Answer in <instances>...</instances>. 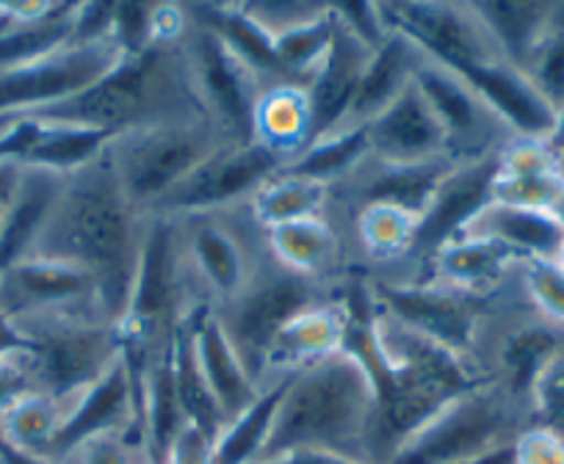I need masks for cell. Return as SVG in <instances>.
Instances as JSON below:
<instances>
[{
	"label": "cell",
	"instance_id": "obj_19",
	"mask_svg": "<svg viewBox=\"0 0 564 464\" xmlns=\"http://www.w3.org/2000/svg\"><path fill=\"white\" fill-rule=\"evenodd\" d=\"M562 345L564 329L542 321L525 301L498 323L490 352H487V374L518 401L531 407L536 379Z\"/></svg>",
	"mask_w": 564,
	"mask_h": 464
},
{
	"label": "cell",
	"instance_id": "obj_51",
	"mask_svg": "<svg viewBox=\"0 0 564 464\" xmlns=\"http://www.w3.org/2000/svg\"><path fill=\"white\" fill-rule=\"evenodd\" d=\"M166 464H214V442L188 426V429L177 437Z\"/></svg>",
	"mask_w": 564,
	"mask_h": 464
},
{
	"label": "cell",
	"instance_id": "obj_1",
	"mask_svg": "<svg viewBox=\"0 0 564 464\" xmlns=\"http://www.w3.org/2000/svg\"><path fill=\"white\" fill-rule=\"evenodd\" d=\"M144 224L148 216L130 205L106 161L97 158L64 177L56 208L31 257L73 263L89 272L108 318L119 323L128 310Z\"/></svg>",
	"mask_w": 564,
	"mask_h": 464
},
{
	"label": "cell",
	"instance_id": "obj_26",
	"mask_svg": "<svg viewBox=\"0 0 564 464\" xmlns=\"http://www.w3.org/2000/svg\"><path fill=\"white\" fill-rule=\"evenodd\" d=\"M371 47L357 40L338 18H335V36L327 58L316 69L313 80L307 84V100L313 113V142L327 133L338 131L346 122L357 89H360L362 73L371 58ZM311 142V144H313Z\"/></svg>",
	"mask_w": 564,
	"mask_h": 464
},
{
	"label": "cell",
	"instance_id": "obj_47",
	"mask_svg": "<svg viewBox=\"0 0 564 464\" xmlns=\"http://www.w3.org/2000/svg\"><path fill=\"white\" fill-rule=\"evenodd\" d=\"M153 9L155 3H113L111 40L122 56H139L155 45Z\"/></svg>",
	"mask_w": 564,
	"mask_h": 464
},
{
	"label": "cell",
	"instance_id": "obj_24",
	"mask_svg": "<svg viewBox=\"0 0 564 464\" xmlns=\"http://www.w3.org/2000/svg\"><path fill=\"white\" fill-rule=\"evenodd\" d=\"M459 78L490 106V111L509 128L514 139L545 142L556 122V111L547 106V100L536 91L523 69L514 67L507 58H496V62L468 69Z\"/></svg>",
	"mask_w": 564,
	"mask_h": 464
},
{
	"label": "cell",
	"instance_id": "obj_36",
	"mask_svg": "<svg viewBox=\"0 0 564 464\" xmlns=\"http://www.w3.org/2000/svg\"><path fill=\"white\" fill-rule=\"evenodd\" d=\"M67 409L69 401H58L47 393H31L0 418V442L25 456L51 459Z\"/></svg>",
	"mask_w": 564,
	"mask_h": 464
},
{
	"label": "cell",
	"instance_id": "obj_43",
	"mask_svg": "<svg viewBox=\"0 0 564 464\" xmlns=\"http://www.w3.org/2000/svg\"><path fill=\"white\" fill-rule=\"evenodd\" d=\"M523 299L542 321L564 329V272L553 257H525L518 266Z\"/></svg>",
	"mask_w": 564,
	"mask_h": 464
},
{
	"label": "cell",
	"instance_id": "obj_14",
	"mask_svg": "<svg viewBox=\"0 0 564 464\" xmlns=\"http://www.w3.org/2000/svg\"><path fill=\"white\" fill-rule=\"evenodd\" d=\"M0 316L12 327L53 318H102L111 321L102 307L95 277L73 263L29 257L0 272Z\"/></svg>",
	"mask_w": 564,
	"mask_h": 464
},
{
	"label": "cell",
	"instance_id": "obj_46",
	"mask_svg": "<svg viewBox=\"0 0 564 464\" xmlns=\"http://www.w3.org/2000/svg\"><path fill=\"white\" fill-rule=\"evenodd\" d=\"M47 462V459H45ZM148 453L139 442L124 431H111V434L91 437L80 445L69 448L62 456L51 459V464H144Z\"/></svg>",
	"mask_w": 564,
	"mask_h": 464
},
{
	"label": "cell",
	"instance_id": "obj_7",
	"mask_svg": "<svg viewBox=\"0 0 564 464\" xmlns=\"http://www.w3.org/2000/svg\"><path fill=\"white\" fill-rule=\"evenodd\" d=\"M534 423L529 404L518 401L496 379L474 387L441 409L399 448L390 464H463L514 445Z\"/></svg>",
	"mask_w": 564,
	"mask_h": 464
},
{
	"label": "cell",
	"instance_id": "obj_55",
	"mask_svg": "<svg viewBox=\"0 0 564 464\" xmlns=\"http://www.w3.org/2000/svg\"><path fill=\"white\" fill-rule=\"evenodd\" d=\"M545 147L551 150L553 158H556L558 166L564 169V108H558L556 111V122H553L551 133H547Z\"/></svg>",
	"mask_w": 564,
	"mask_h": 464
},
{
	"label": "cell",
	"instance_id": "obj_25",
	"mask_svg": "<svg viewBox=\"0 0 564 464\" xmlns=\"http://www.w3.org/2000/svg\"><path fill=\"white\" fill-rule=\"evenodd\" d=\"M520 261L525 257L514 255L498 241L481 239V235H459L426 261L417 279L430 277L465 294L492 296L507 290L518 279Z\"/></svg>",
	"mask_w": 564,
	"mask_h": 464
},
{
	"label": "cell",
	"instance_id": "obj_34",
	"mask_svg": "<svg viewBox=\"0 0 564 464\" xmlns=\"http://www.w3.org/2000/svg\"><path fill=\"white\" fill-rule=\"evenodd\" d=\"M476 14L501 56L523 69L531 53L551 29L553 3H534V0H474Z\"/></svg>",
	"mask_w": 564,
	"mask_h": 464
},
{
	"label": "cell",
	"instance_id": "obj_44",
	"mask_svg": "<svg viewBox=\"0 0 564 464\" xmlns=\"http://www.w3.org/2000/svg\"><path fill=\"white\" fill-rule=\"evenodd\" d=\"M523 73L553 111L564 108V29H547Z\"/></svg>",
	"mask_w": 564,
	"mask_h": 464
},
{
	"label": "cell",
	"instance_id": "obj_28",
	"mask_svg": "<svg viewBox=\"0 0 564 464\" xmlns=\"http://www.w3.org/2000/svg\"><path fill=\"white\" fill-rule=\"evenodd\" d=\"M564 188V169L553 158L545 142L512 139L498 153L496 180H492V202L512 208L547 210Z\"/></svg>",
	"mask_w": 564,
	"mask_h": 464
},
{
	"label": "cell",
	"instance_id": "obj_39",
	"mask_svg": "<svg viewBox=\"0 0 564 464\" xmlns=\"http://www.w3.org/2000/svg\"><path fill=\"white\" fill-rule=\"evenodd\" d=\"M172 376H175L177 401H181L188 426L214 442L225 429V418H221L219 404H216L214 393H210L208 382L199 371L188 323L172 340Z\"/></svg>",
	"mask_w": 564,
	"mask_h": 464
},
{
	"label": "cell",
	"instance_id": "obj_30",
	"mask_svg": "<svg viewBox=\"0 0 564 464\" xmlns=\"http://www.w3.org/2000/svg\"><path fill=\"white\" fill-rule=\"evenodd\" d=\"M423 62H426V56L404 34L390 31L388 40L368 58L360 89H357L355 102H351L346 122L340 128H366L368 122L377 120L390 102L399 100L415 84V75Z\"/></svg>",
	"mask_w": 564,
	"mask_h": 464
},
{
	"label": "cell",
	"instance_id": "obj_22",
	"mask_svg": "<svg viewBox=\"0 0 564 464\" xmlns=\"http://www.w3.org/2000/svg\"><path fill=\"white\" fill-rule=\"evenodd\" d=\"M111 431H124L141 445L139 423H135V390L124 360H119L106 376H100L95 385H89L69 401L67 418L58 431L51 459L62 456L69 448L80 445L91 437L111 434Z\"/></svg>",
	"mask_w": 564,
	"mask_h": 464
},
{
	"label": "cell",
	"instance_id": "obj_4",
	"mask_svg": "<svg viewBox=\"0 0 564 464\" xmlns=\"http://www.w3.org/2000/svg\"><path fill=\"white\" fill-rule=\"evenodd\" d=\"M203 307L208 305L194 285L177 221L164 213H150L128 310L119 321L122 360L130 376L144 374Z\"/></svg>",
	"mask_w": 564,
	"mask_h": 464
},
{
	"label": "cell",
	"instance_id": "obj_42",
	"mask_svg": "<svg viewBox=\"0 0 564 464\" xmlns=\"http://www.w3.org/2000/svg\"><path fill=\"white\" fill-rule=\"evenodd\" d=\"M335 36V12L329 3L327 12L316 18L313 23L300 25V29L289 31L274 40V51L285 73L294 78V84L307 86L327 58L329 47H333Z\"/></svg>",
	"mask_w": 564,
	"mask_h": 464
},
{
	"label": "cell",
	"instance_id": "obj_3",
	"mask_svg": "<svg viewBox=\"0 0 564 464\" xmlns=\"http://www.w3.org/2000/svg\"><path fill=\"white\" fill-rule=\"evenodd\" d=\"M205 117L188 80L181 42L153 45L139 56H124L91 89L67 102L25 117L56 125H78L91 131L117 133L166 120Z\"/></svg>",
	"mask_w": 564,
	"mask_h": 464
},
{
	"label": "cell",
	"instance_id": "obj_38",
	"mask_svg": "<svg viewBox=\"0 0 564 464\" xmlns=\"http://www.w3.org/2000/svg\"><path fill=\"white\" fill-rule=\"evenodd\" d=\"M285 382L289 379L265 385L260 396L221 429V434L214 440V464H258L265 440H269Z\"/></svg>",
	"mask_w": 564,
	"mask_h": 464
},
{
	"label": "cell",
	"instance_id": "obj_2",
	"mask_svg": "<svg viewBox=\"0 0 564 464\" xmlns=\"http://www.w3.org/2000/svg\"><path fill=\"white\" fill-rule=\"evenodd\" d=\"M377 382L357 354L340 352L289 376L258 464L291 453H338L373 464Z\"/></svg>",
	"mask_w": 564,
	"mask_h": 464
},
{
	"label": "cell",
	"instance_id": "obj_20",
	"mask_svg": "<svg viewBox=\"0 0 564 464\" xmlns=\"http://www.w3.org/2000/svg\"><path fill=\"white\" fill-rule=\"evenodd\" d=\"M265 246L280 266L318 283H338L346 274L360 272L351 250L349 227L333 210L271 227L265 230Z\"/></svg>",
	"mask_w": 564,
	"mask_h": 464
},
{
	"label": "cell",
	"instance_id": "obj_6",
	"mask_svg": "<svg viewBox=\"0 0 564 464\" xmlns=\"http://www.w3.org/2000/svg\"><path fill=\"white\" fill-rule=\"evenodd\" d=\"M227 142L205 117L166 120L111 136L102 161L124 197L144 216L153 213L203 161Z\"/></svg>",
	"mask_w": 564,
	"mask_h": 464
},
{
	"label": "cell",
	"instance_id": "obj_48",
	"mask_svg": "<svg viewBox=\"0 0 564 464\" xmlns=\"http://www.w3.org/2000/svg\"><path fill=\"white\" fill-rule=\"evenodd\" d=\"M531 415L534 423L551 426L564 434V345L553 354L531 393Z\"/></svg>",
	"mask_w": 564,
	"mask_h": 464
},
{
	"label": "cell",
	"instance_id": "obj_12",
	"mask_svg": "<svg viewBox=\"0 0 564 464\" xmlns=\"http://www.w3.org/2000/svg\"><path fill=\"white\" fill-rule=\"evenodd\" d=\"M181 51L186 58L192 91L205 120L214 122L227 142H254V108L265 91L258 75L194 18L181 40Z\"/></svg>",
	"mask_w": 564,
	"mask_h": 464
},
{
	"label": "cell",
	"instance_id": "obj_18",
	"mask_svg": "<svg viewBox=\"0 0 564 464\" xmlns=\"http://www.w3.org/2000/svg\"><path fill=\"white\" fill-rule=\"evenodd\" d=\"M454 166L457 164L448 158L412 166L368 158L349 180L333 188V213L349 227V216L355 210L366 208V205H393V208L415 213L421 219Z\"/></svg>",
	"mask_w": 564,
	"mask_h": 464
},
{
	"label": "cell",
	"instance_id": "obj_64",
	"mask_svg": "<svg viewBox=\"0 0 564 464\" xmlns=\"http://www.w3.org/2000/svg\"><path fill=\"white\" fill-rule=\"evenodd\" d=\"M0 464H3V456H0Z\"/></svg>",
	"mask_w": 564,
	"mask_h": 464
},
{
	"label": "cell",
	"instance_id": "obj_41",
	"mask_svg": "<svg viewBox=\"0 0 564 464\" xmlns=\"http://www.w3.org/2000/svg\"><path fill=\"white\" fill-rule=\"evenodd\" d=\"M78 3H56L51 14L31 23H14L0 31V69L34 62L73 36V18Z\"/></svg>",
	"mask_w": 564,
	"mask_h": 464
},
{
	"label": "cell",
	"instance_id": "obj_61",
	"mask_svg": "<svg viewBox=\"0 0 564 464\" xmlns=\"http://www.w3.org/2000/svg\"><path fill=\"white\" fill-rule=\"evenodd\" d=\"M553 261H556V266L564 272V241H562V246H558L556 255H553Z\"/></svg>",
	"mask_w": 564,
	"mask_h": 464
},
{
	"label": "cell",
	"instance_id": "obj_31",
	"mask_svg": "<svg viewBox=\"0 0 564 464\" xmlns=\"http://www.w3.org/2000/svg\"><path fill=\"white\" fill-rule=\"evenodd\" d=\"M188 14L203 29L219 36L263 84V89L282 84H294L285 67L280 64L274 51V40L249 18L241 3H186Z\"/></svg>",
	"mask_w": 564,
	"mask_h": 464
},
{
	"label": "cell",
	"instance_id": "obj_56",
	"mask_svg": "<svg viewBox=\"0 0 564 464\" xmlns=\"http://www.w3.org/2000/svg\"><path fill=\"white\" fill-rule=\"evenodd\" d=\"M18 345H25V340L20 338V332L7 321V318L0 316V354L9 352V349H18Z\"/></svg>",
	"mask_w": 564,
	"mask_h": 464
},
{
	"label": "cell",
	"instance_id": "obj_62",
	"mask_svg": "<svg viewBox=\"0 0 564 464\" xmlns=\"http://www.w3.org/2000/svg\"><path fill=\"white\" fill-rule=\"evenodd\" d=\"M0 31H3V18H0Z\"/></svg>",
	"mask_w": 564,
	"mask_h": 464
},
{
	"label": "cell",
	"instance_id": "obj_10",
	"mask_svg": "<svg viewBox=\"0 0 564 464\" xmlns=\"http://www.w3.org/2000/svg\"><path fill=\"white\" fill-rule=\"evenodd\" d=\"M34 360L40 393L73 401L122 360L119 323L102 318H53L14 327Z\"/></svg>",
	"mask_w": 564,
	"mask_h": 464
},
{
	"label": "cell",
	"instance_id": "obj_49",
	"mask_svg": "<svg viewBox=\"0 0 564 464\" xmlns=\"http://www.w3.org/2000/svg\"><path fill=\"white\" fill-rule=\"evenodd\" d=\"M31 393H40V385H36L29 345H18L0 354V418Z\"/></svg>",
	"mask_w": 564,
	"mask_h": 464
},
{
	"label": "cell",
	"instance_id": "obj_16",
	"mask_svg": "<svg viewBox=\"0 0 564 464\" xmlns=\"http://www.w3.org/2000/svg\"><path fill=\"white\" fill-rule=\"evenodd\" d=\"M415 86L435 111L448 142V158L454 164H476L501 153L512 133L490 111L485 100L452 69L435 62L421 64Z\"/></svg>",
	"mask_w": 564,
	"mask_h": 464
},
{
	"label": "cell",
	"instance_id": "obj_29",
	"mask_svg": "<svg viewBox=\"0 0 564 464\" xmlns=\"http://www.w3.org/2000/svg\"><path fill=\"white\" fill-rule=\"evenodd\" d=\"M64 177L67 175L23 164L20 186L9 205L7 219L0 224V272L34 255L36 241L42 239L58 194H62Z\"/></svg>",
	"mask_w": 564,
	"mask_h": 464
},
{
	"label": "cell",
	"instance_id": "obj_52",
	"mask_svg": "<svg viewBox=\"0 0 564 464\" xmlns=\"http://www.w3.org/2000/svg\"><path fill=\"white\" fill-rule=\"evenodd\" d=\"M36 139L34 120H18L0 128V164L3 161H20L23 164L25 153Z\"/></svg>",
	"mask_w": 564,
	"mask_h": 464
},
{
	"label": "cell",
	"instance_id": "obj_21",
	"mask_svg": "<svg viewBox=\"0 0 564 464\" xmlns=\"http://www.w3.org/2000/svg\"><path fill=\"white\" fill-rule=\"evenodd\" d=\"M366 131L373 161L412 166L448 158L446 133L415 84L368 122Z\"/></svg>",
	"mask_w": 564,
	"mask_h": 464
},
{
	"label": "cell",
	"instance_id": "obj_15",
	"mask_svg": "<svg viewBox=\"0 0 564 464\" xmlns=\"http://www.w3.org/2000/svg\"><path fill=\"white\" fill-rule=\"evenodd\" d=\"M282 169L285 164L260 144H225L203 161L153 213L188 216L241 208L252 202L254 194Z\"/></svg>",
	"mask_w": 564,
	"mask_h": 464
},
{
	"label": "cell",
	"instance_id": "obj_54",
	"mask_svg": "<svg viewBox=\"0 0 564 464\" xmlns=\"http://www.w3.org/2000/svg\"><path fill=\"white\" fill-rule=\"evenodd\" d=\"M271 464H362L355 459L338 456V453H291V456L280 459Z\"/></svg>",
	"mask_w": 564,
	"mask_h": 464
},
{
	"label": "cell",
	"instance_id": "obj_23",
	"mask_svg": "<svg viewBox=\"0 0 564 464\" xmlns=\"http://www.w3.org/2000/svg\"><path fill=\"white\" fill-rule=\"evenodd\" d=\"M346 334H349V312L340 301L338 285V294L333 299L307 307L305 312L285 323L269 354L265 385L289 379L311 365L346 352Z\"/></svg>",
	"mask_w": 564,
	"mask_h": 464
},
{
	"label": "cell",
	"instance_id": "obj_13",
	"mask_svg": "<svg viewBox=\"0 0 564 464\" xmlns=\"http://www.w3.org/2000/svg\"><path fill=\"white\" fill-rule=\"evenodd\" d=\"M390 31L404 34L423 56L452 73L503 58L490 31L476 14L474 3L448 0H410V3H379Z\"/></svg>",
	"mask_w": 564,
	"mask_h": 464
},
{
	"label": "cell",
	"instance_id": "obj_53",
	"mask_svg": "<svg viewBox=\"0 0 564 464\" xmlns=\"http://www.w3.org/2000/svg\"><path fill=\"white\" fill-rule=\"evenodd\" d=\"M20 177H23V164L20 161H3L0 164V224L7 219V210L20 186Z\"/></svg>",
	"mask_w": 564,
	"mask_h": 464
},
{
	"label": "cell",
	"instance_id": "obj_9",
	"mask_svg": "<svg viewBox=\"0 0 564 464\" xmlns=\"http://www.w3.org/2000/svg\"><path fill=\"white\" fill-rule=\"evenodd\" d=\"M194 285L208 307H225L241 294L269 255L265 230L247 205L210 213L172 216Z\"/></svg>",
	"mask_w": 564,
	"mask_h": 464
},
{
	"label": "cell",
	"instance_id": "obj_58",
	"mask_svg": "<svg viewBox=\"0 0 564 464\" xmlns=\"http://www.w3.org/2000/svg\"><path fill=\"white\" fill-rule=\"evenodd\" d=\"M0 456H3V464H51L45 462V459H34V456H25V453L20 451H12V448L3 445V442H0Z\"/></svg>",
	"mask_w": 564,
	"mask_h": 464
},
{
	"label": "cell",
	"instance_id": "obj_57",
	"mask_svg": "<svg viewBox=\"0 0 564 464\" xmlns=\"http://www.w3.org/2000/svg\"><path fill=\"white\" fill-rule=\"evenodd\" d=\"M463 464H514V445L501 448V451H492L487 453V456L470 459V462H463Z\"/></svg>",
	"mask_w": 564,
	"mask_h": 464
},
{
	"label": "cell",
	"instance_id": "obj_40",
	"mask_svg": "<svg viewBox=\"0 0 564 464\" xmlns=\"http://www.w3.org/2000/svg\"><path fill=\"white\" fill-rule=\"evenodd\" d=\"M368 158H371V147H368L366 128H338V131L316 139L285 169L335 188L344 180H349Z\"/></svg>",
	"mask_w": 564,
	"mask_h": 464
},
{
	"label": "cell",
	"instance_id": "obj_59",
	"mask_svg": "<svg viewBox=\"0 0 564 464\" xmlns=\"http://www.w3.org/2000/svg\"><path fill=\"white\" fill-rule=\"evenodd\" d=\"M551 216H553V219H556V224L562 227V232H564V188H562V194H558V197H556V202H553Z\"/></svg>",
	"mask_w": 564,
	"mask_h": 464
},
{
	"label": "cell",
	"instance_id": "obj_32",
	"mask_svg": "<svg viewBox=\"0 0 564 464\" xmlns=\"http://www.w3.org/2000/svg\"><path fill=\"white\" fill-rule=\"evenodd\" d=\"M254 144L289 166L311 147L313 113L307 100V86L282 84L271 86L260 95L254 108Z\"/></svg>",
	"mask_w": 564,
	"mask_h": 464
},
{
	"label": "cell",
	"instance_id": "obj_33",
	"mask_svg": "<svg viewBox=\"0 0 564 464\" xmlns=\"http://www.w3.org/2000/svg\"><path fill=\"white\" fill-rule=\"evenodd\" d=\"M463 235H481L512 250L520 257H553L564 241L562 227L547 210L512 208L490 202Z\"/></svg>",
	"mask_w": 564,
	"mask_h": 464
},
{
	"label": "cell",
	"instance_id": "obj_35",
	"mask_svg": "<svg viewBox=\"0 0 564 464\" xmlns=\"http://www.w3.org/2000/svg\"><path fill=\"white\" fill-rule=\"evenodd\" d=\"M335 194L327 183L311 180L291 169H282L280 175L271 177L263 188L247 205L252 219L263 230L289 224V221L311 219V216H324L333 210Z\"/></svg>",
	"mask_w": 564,
	"mask_h": 464
},
{
	"label": "cell",
	"instance_id": "obj_27",
	"mask_svg": "<svg viewBox=\"0 0 564 464\" xmlns=\"http://www.w3.org/2000/svg\"><path fill=\"white\" fill-rule=\"evenodd\" d=\"M188 329H192V343L194 354H197L199 371H203L205 382H208L210 393H214L216 404H219L221 409V418H225L227 426L260 396L263 387H258V382H254L252 376H249V371L243 368L241 357H238L230 338H227V332L221 329L214 307H203V310L188 321Z\"/></svg>",
	"mask_w": 564,
	"mask_h": 464
},
{
	"label": "cell",
	"instance_id": "obj_8",
	"mask_svg": "<svg viewBox=\"0 0 564 464\" xmlns=\"http://www.w3.org/2000/svg\"><path fill=\"white\" fill-rule=\"evenodd\" d=\"M338 285L340 279L338 283H318V279L302 277L265 255L247 288L230 305L216 307L214 312L221 329L227 332L243 368L258 382V387H265L269 354L285 323L305 312L307 307L333 299L338 294Z\"/></svg>",
	"mask_w": 564,
	"mask_h": 464
},
{
	"label": "cell",
	"instance_id": "obj_60",
	"mask_svg": "<svg viewBox=\"0 0 564 464\" xmlns=\"http://www.w3.org/2000/svg\"><path fill=\"white\" fill-rule=\"evenodd\" d=\"M551 25H553V29H564V3H553Z\"/></svg>",
	"mask_w": 564,
	"mask_h": 464
},
{
	"label": "cell",
	"instance_id": "obj_5",
	"mask_svg": "<svg viewBox=\"0 0 564 464\" xmlns=\"http://www.w3.org/2000/svg\"><path fill=\"white\" fill-rule=\"evenodd\" d=\"M368 294L382 316L393 318L401 327L423 338L435 340L485 374L487 352H490L498 323L520 305H525L518 279L501 294L474 296L430 277H368Z\"/></svg>",
	"mask_w": 564,
	"mask_h": 464
},
{
	"label": "cell",
	"instance_id": "obj_17",
	"mask_svg": "<svg viewBox=\"0 0 564 464\" xmlns=\"http://www.w3.org/2000/svg\"><path fill=\"white\" fill-rule=\"evenodd\" d=\"M498 155L476 164H457L441 183L430 208L417 221V239L412 263L395 277L417 279L423 266L441 246L452 244L470 227V221L492 202V180H496Z\"/></svg>",
	"mask_w": 564,
	"mask_h": 464
},
{
	"label": "cell",
	"instance_id": "obj_50",
	"mask_svg": "<svg viewBox=\"0 0 564 464\" xmlns=\"http://www.w3.org/2000/svg\"><path fill=\"white\" fill-rule=\"evenodd\" d=\"M514 464H564V434L542 423L525 426L514 440Z\"/></svg>",
	"mask_w": 564,
	"mask_h": 464
},
{
	"label": "cell",
	"instance_id": "obj_63",
	"mask_svg": "<svg viewBox=\"0 0 564 464\" xmlns=\"http://www.w3.org/2000/svg\"><path fill=\"white\" fill-rule=\"evenodd\" d=\"M144 464H153V462H150V459H148V462H144Z\"/></svg>",
	"mask_w": 564,
	"mask_h": 464
},
{
	"label": "cell",
	"instance_id": "obj_37",
	"mask_svg": "<svg viewBox=\"0 0 564 464\" xmlns=\"http://www.w3.org/2000/svg\"><path fill=\"white\" fill-rule=\"evenodd\" d=\"M108 142H111V133L78 125H56V122H36V139L25 153L23 164L58 172V175H73V172L102 158Z\"/></svg>",
	"mask_w": 564,
	"mask_h": 464
},
{
	"label": "cell",
	"instance_id": "obj_11",
	"mask_svg": "<svg viewBox=\"0 0 564 464\" xmlns=\"http://www.w3.org/2000/svg\"><path fill=\"white\" fill-rule=\"evenodd\" d=\"M122 58L113 40L67 42L34 62L0 69V128L84 95Z\"/></svg>",
	"mask_w": 564,
	"mask_h": 464
},
{
	"label": "cell",
	"instance_id": "obj_45",
	"mask_svg": "<svg viewBox=\"0 0 564 464\" xmlns=\"http://www.w3.org/2000/svg\"><path fill=\"white\" fill-rule=\"evenodd\" d=\"M238 3L271 40L313 23L329 9V3H316V0H238Z\"/></svg>",
	"mask_w": 564,
	"mask_h": 464
}]
</instances>
